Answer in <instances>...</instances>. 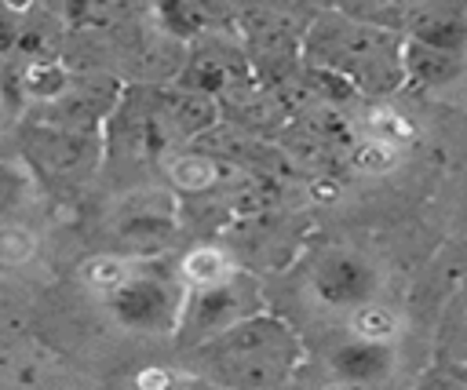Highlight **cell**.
<instances>
[{"label":"cell","instance_id":"cell-8","mask_svg":"<svg viewBox=\"0 0 467 390\" xmlns=\"http://www.w3.org/2000/svg\"><path fill=\"white\" fill-rule=\"evenodd\" d=\"M412 36L423 47H434V51H445V55H460L463 44H467V22L456 18V15L431 11V15H420L412 22Z\"/></svg>","mask_w":467,"mask_h":390},{"label":"cell","instance_id":"cell-11","mask_svg":"<svg viewBox=\"0 0 467 390\" xmlns=\"http://www.w3.org/2000/svg\"><path fill=\"white\" fill-rule=\"evenodd\" d=\"M441 354L452 364L467 368V281L449 299V310H445V321H441Z\"/></svg>","mask_w":467,"mask_h":390},{"label":"cell","instance_id":"cell-14","mask_svg":"<svg viewBox=\"0 0 467 390\" xmlns=\"http://www.w3.org/2000/svg\"><path fill=\"white\" fill-rule=\"evenodd\" d=\"M128 281H131V266L120 255H95V259L84 262V284L95 288V292H102L106 299L117 295Z\"/></svg>","mask_w":467,"mask_h":390},{"label":"cell","instance_id":"cell-15","mask_svg":"<svg viewBox=\"0 0 467 390\" xmlns=\"http://www.w3.org/2000/svg\"><path fill=\"white\" fill-rule=\"evenodd\" d=\"M168 175H171L175 186L197 193V190H208V186L219 179V168H215V160H208V157H201V153H190V157H179V160L168 168Z\"/></svg>","mask_w":467,"mask_h":390},{"label":"cell","instance_id":"cell-3","mask_svg":"<svg viewBox=\"0 0 467 390\" xmlns=\"http://www.w3.org/2000/svg\"><path fill=\"white\" fill-rule=\"evenodd\" d=\"M259 313V295L252 292V284H244L237 273L215 288H201V292H190L186 295V306H182V321H179V339L182 346H201L215 335H223L226 328L248 321Z\"/></svg>","mask_w":467,"mask_h":390},{"label":"cell","instance_id":"cell-17","mask_svg":"<svg viewBox=\"0 0 467 390\" xmlns=\"http://www.w3.org/2000/svg\"><path fill=\"white\" fill-rule=\"evenodd\" d=\"M36 251V237L22 222H0V266H22Z\"/></svg>","mask_w":467,"mask_h":390},{"label":"cell","instance_id":"cell-20","mask_svg":"<svg viewBox=\"0 0 467 390\" xmlns=\"http://www.w3.org/2000/svg\"><path fill=\"white\" fill-rule=\"evenodd\" d=\"M131 383H135V390H175V375L168 368H161V364L139 368Z\"/></svg>","mask_w":467,"mask_h":390},{"label":"cell","instance_id":"cell-9","mask_svg":"<svg viewBox=\"0 0 467 390\" xmlns=\"http://www.w3.org/2000/svg\"><path fill=\"white\" fill-rule=\"evenodd\" d=\"M347 328H350V339H365V343H390L398 332H401V317L387 306V303H365L358 310H350L347 317Z\"/></svg>","mask_w":467,"mask_h":390},{"label":"cell","instance_id":"cell-5","mask_svg":"<svg viewBox=\"0 0 467 390\" xmlns=\"http://www.w3.org/2000/svg\"><path fill=\"white\" fill-rule=\"evenodd\" d=\"M376 284L379 281H376L372 262H365L354 251H328L310 273V288L317 292V299L328 306H343V310H358L372 303Z\"/></svg>","mask_w":467,"mask_h":390},{"label":"cell","instance_id":"cell-4","mask_svg":"<svg viewBox=\"0 0 467 390\" xmlns=\"http://www.w3.org/2000/svg\"><path fill=\"white\" fill-rule=\"evenodd\" d=\"M182 306L186 295L161 277H131L117 295H109L113 317L135 332H175Z\"/></svg>","mask_w":467,"mask_h":390},{"label":"cell","instance_id":"cell-1","mask_svg":"<svg viewBox=\"0 0 467 390\" xmlns=\"http://www.w3.org/2000/svg\"><path fill=\"white\" fill-rule=\"evenodd\" d=\"M299 364V335L270 313H255L190 354V372L219 390H285Z\"/></svg>","mask_w":467,"mask_h":390},{"label":"cell","instance_id":"cell-21","mask_svg":"<svg viewBox=\"0 0 467 390\" xmlns=\"http://www.w3.org/2000/svg\"><path fill=\"white\" fill-rule=\"evenodd\" d=\"M15 193H18V179L7 171V168H0V215L11 208V200H15Z\"/></svg>","mask_w":467,"mask_h":390},{"label":"cell","instance_id":"cell-2","mask_svg":"<svg viewBox=\"0 0 467 390\" xmlns=\"http://www.w3.org/2000/svg\"><path fill=\"white\" fill-rule=\"evenodd\" d=\"M314 47L332 69L354 77L368 91H394L401 80L398 47L372 26H339L336 33H321Z\"/></svg>","mask_w":467,"mask_h":390},{"label":"cell","instance_id":"cell-16","mask_svg":"<svg viewBox=\"0 0 467 390\" xmlns=\"http://www.w3.org/2000/svg\"><path fill=\"white\" fill-rule=\"evenodd\" d=\"M365 128H368V135L376 142H387V146H405L412 139V124L401 113L383 109V106H376V109L365 113Z\"/></svg>","mask_w":467,"mask_h":390},{"label":"cell","instance_id":"cell-12","mask_svg":"<svg viewBox=\"0 0 467 390\" xmlns=\"http://www.w3.org/2000/svg\"><path fill=\"white\" fill-rule=\"evenodd\" d=\"M401 62L409 69V77H420L423 84H441L456 73V55H445V51H434V47H423V44H409L401 51Z\"/></svg>","mask_w":467,"mask_h":390},{"label":"cell","instance_id":"cell-6","mask_svg":"<svg viewBox=\"0 0 467 390\" xmlns=\"http://www.w3.org/2000/svg\"><path fill=\"white\" fill-rule=\"evenodd\" d=\"M328 372L339 390H383L398 372V354L390 343L350 339L328 354Z\"/></svg>","mask_w":467,"mask_h":390},{"label":"cell","instance_id":"cell-19","mask_svg":"<svg viewBox=\"0 0 467 390\" xmlns=\"http://www.w3.org/2000/svg\"><path fill=\"white\" fill-rule=\"evenodd\" d=\"M412 390H467V375L460 368H434Z\"/></svg>","mask_w":467,"mask_h":390},{"label":"cell","instance_id":"cell-13","mask_svg":"<svg viewBox=\"0 0 467 390\" xmlns=\"http://www.w3.org/2000/svg\"><path fill=\"white\" fill-rule=\"evenodd\" d=\"M22 87L33 98H58L69 87V69L58 58H33L22 73Z\"/></svg>","mask_w":467,"mask_h":390},{"label":"cell","instance_id":"cell-10","mask_svg":"<svg viewBox=\"0 0 467 390\" xmlns=\"http://www.w3.org/2000/svg\"><path fill=\"white\" fill-rule=\"evenodd\" d=\"M36 157L44 164H51L55 171H77L91 160V146H88V139H80L73 131H51V135H40Z\"/></svg>","mask_w":467,"mask_h":390},{"label":"cell","instance_id":"cell-7","mask_svg":"<svg viewBox=\"0 0 467 390\" xmlns=\"http://www.w3.org/2000/svg\"><path fill=\"white\" fill-rule=\"evenodd\" d=\"M179 277L190 292H201V288H215L223 281L234 277V262L226 251L212 248V244H201V248H190L179 262Z\"/></svg>","mask_w":467,"mask_h":390},{"label":"cell","instance_id":"cell-18","mask_svg":"<svg viewBox=\"0 0 467 390\" xmlns=\"http://www.w3.org/2000/svg\"><path fill=\"white\" fill-rule=\"evenodd\" d=\"M354 164H358L365 175H387V171L398 164V146H387V142L368 139V142H361V146L354 149Z\"/></svg>","mask_w":467,"mask_h":390}]
</instances>
